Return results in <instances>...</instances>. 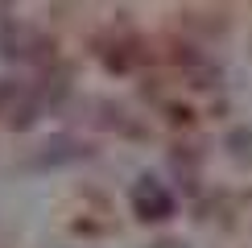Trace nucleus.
Masks as SVG:
<instances>
[{
  "label": "nucleus",
  "mask_w": 252,
  "mask_h": 248,
  "mask_svg": "<svg viewBox=\"0 0 252 248\" xmlns=\"http://www.w3.org/2000/svg\"><path fill=\"white\" fill-rule=\"evenodd\" d=\"M132 211L141 219H170L174 215V194L157 178H141V182H132Z\"/></svg>",
  "instance_id": "1"
}]
</instances>
